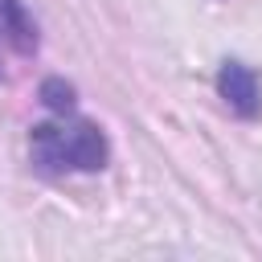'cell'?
I'll list each match as a JSON object with an SVG mask.
<instances>
[{
    "instance_id": "cell-1",
    "label": "cell",
    "mask_w": 262,
    "mask_h": 262,
    "mask_svg": "<svg viewBox=\"0 0 262 262\" xmlns=\"http://www.w3.org/2000/svg\"><path fill=\"white\" fill-rule=\"evenodd\" d=\"M29 164L33 172L61 180V176H90L111 164V139L94 119H82L78 111L53 115L37 127H29Z\"/></svg>"
},
{
    "instance_id": "cell-2",
    "label": "cell",
    "mask_w": 262,
    "mask_h": 262,
    "mask_svg": "<svg viewBox=\"0 0 262 262\" xmlns=\"http://www.w3.org/2000/svg\"><path fill=\"white\" fill-rule=\"evenodd\" d=\"M41 49V25L25 0H0V82L29 66Z\"/></svg>"
},
{
    "instance_id": "cell-3",
    "label": "cell",
    "mask_w": 262,
    "mask_h": 262,
    "mask_svg": "<svg viewBox=\"0 0 262 262\" xmlns=\"http://www.w3.org/2000/svg\"><path fill=\"white\" fill-rule=\"evenodd\" d=\"M213 86H217V98H221L237 119L250 123V119L262 115V78H258L254 66H246V61H237V57H225Z\"/></svg>"
},
{
    "instance_id": "cell-4",
    "label": "cell",
    "mask_w": 262,
    "mask_h": 262,
    "mask_svg": "<svg viewBox=\"0 0 262 262\" xmlns=\"http://www.w3.org/2000/svg\"><path fill=\"white\" fill-rule=\"evenodd\" d=\"M37 98H41L53 115H70V111H78V86H74V82H66L61 74L45 78V82L37 86Z\"/></svg>"
}]
</instances>
